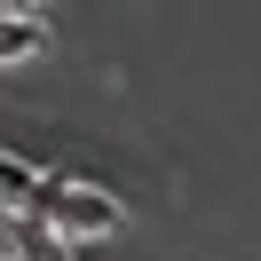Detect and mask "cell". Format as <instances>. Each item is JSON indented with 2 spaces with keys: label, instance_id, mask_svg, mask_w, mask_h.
<instances>
[{
  "label": "cell",
  "instance_id": "cell-2",
  "mask_svg": "<svg viewBox=\"0 0 261 261\" xmlns=\"http://www.w3.org/2000/svg\"><path fill=\"white\" fill-rule=\"evenodd\" d=\"M48 16H40L32 0H8V8H0V64L8 71H24V64H40V56H48Z\"/></svg>",
  "mask_w": 261,
  "mask_h": 261
},
{
  "label": "cell",
  "instance_id": "cell-3",
  "mask_svg": "<svg viewBox=\"0 0 261 261\" xmlns=\"http://www.w3.org/2000/svg\"><path fill=\"white\" fill-rule=\"evenodd\" d=\"M0 190H8V222H32V214L48 206V182H40V166L24 159V150L0 159Z\"/></svg>",
  "mask_w": 261,
  "mask_h": 261
},
{
  "label": "cell",
  "instance_id": "cell-1",
  "mask_svg": "<svg viewBox=\"0 0 261 261\" xmlns=\"http://www.w3.org/2000/svg\"><path fill=\"white\" fill-rule=\"evenodd\" d=\"M40 222H48L64 245H103V238H119V229H127V206H119L103 182H48Z\"/></svg>",
  "mask_w": 261,
  "mask_h": 261
},
{
  "label": "cell",
  "instance_id": "cell-4",
  "mask_svg": "<svg viewBox=\"0 0 261 261\" xmlns=\"http://www.w3.org/2000/svg\"><path fill=\"white\" fill-rule=\"evenodd\" d=\"M8 261H64V238L40 222H8Z\"/></svg>",
  "mask_w": 261,
  "mask_h": 261
}]
</instances>
